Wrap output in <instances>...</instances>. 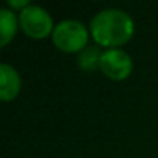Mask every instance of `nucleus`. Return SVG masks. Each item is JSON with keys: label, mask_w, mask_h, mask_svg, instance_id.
I'll return each mask as SVG.
<instances>
[{"label": "nucleus", "mask_w": 158, "mask_h": 158, "mask_svg": "<svg viewBox=\"0 0 158 158\" xmlns=\"http://www.w3.org/2000/svg\"><path fill=\"white\" fill-rule=\"evenodd\" d=\"M22 87L20 76L17 70L8 64L0 65V98L3 102H10L16 99Z\"/></svg>", "instance_id": "39448f33"}, {"label": "nucleus", "mask_w": 158, "mask_h": 158, "mask_svg": "<svg viewBox=\"0 0 158 158\" xmlns=\"http://www.w3.org/2000/svg\"><path fill=\"white\" fill-rule=\"evenodd\" d=\"M19 27L30 39L42 40L53 34L56 25L53 23V19L47 10L30 5L19 13Z\"/></svg>", "instance_id": "7ed1b4c3"}, {"label": "nucleus", "mask_w": 158, "mask_h": 158, "mask_svg": "<svg viewBox=\"0 0 158 158\" xmlns=\"http://www.w3.org/2000/svg\"><path fill=\"white\" fill-rule=\"evenodd\" d=\"M135 33L132 17L116 8L99 11L90 22V34L99 47L118 48L127 44Z\"/></svg>", "instance_id": "f257e3e1"}, {"label": "nucleus", "mask_w": 158, "mask_h": 158, "mask_svg": "<svg viewBox=\"0 0 158 158\" xmlns=\"http://www.w3.org/2000/svg\"><path fill=\"white\" fill-rule=\"evenodd\" d=\"M102 57V51H99L98 47H87L77 54V65L85 71H93L99 68Z\"/></svg>", "instance_id": "0eeeda50"}, {"label": "nucleus", "mask_w": 158, "mask_h": 158, "mask_svg": "<svg viewBox=\"0 0 158 158\" xmlns=\"http://www.w3.org/2000/svg\"><path fill=\"white\" fill-rule=\"evenodd\" d=\"M99 70L106 77L112 79V81H123L130 76L133 70V62L124 50L110 48L102 51Z\"/></svg>", "instance_id": "20e7f679"}, {"label": "nucleus", "mask_w": 158, "mask_h": 158, "mask_svg": "<svg viewBox=\"0 0 158 158\" xmlns=\"http://www.w3.org/2000/svg\"><path fill=\"white\" fill-rule=\"evenodd\" d=\"M6 5H8L13 11L17 10V11L20 13V11H23L27 6H30L31 3L28 2V0H8V3H6Z\"/></svg>", "instance_id": "6e6552de"}, {"label": "nucleus", "mask_w": 158, "mask_h": 158, "mask_svg": "<svg viewBox=\"0 0 158 158\" xmlns=\"http://www.w3.org/2000/svg\"><path fill=\"white\" fill-rule=\"evenodd\" d=\"M53 44L62 53H81L89 45V31L79 20H62L54 27L51 34Z\"/></svg>", "instance_id": "f03ea898"}, {"label": "nucleus", "mask_w": 158, "mask_h": 158, "mask_svg": "<svg viewBox=\"0 0 158 158\" xmlns=\"http://www.w3.org/2000/svg\"><path fill=\"white\" fill-rule=\"evenodd\" d=\"M19 28V17L8 10H0V45L6 47L16 36V31Z\"/></svg>", "instance_id": "423d86ee"}]
</instances>
